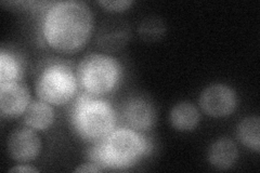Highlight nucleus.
Segmentation results:
<instances>
[{
    "instance_id": "1",
    "label": "nucleus",
    "mask_w": 260,
    "mask_h": 173,
    "mask_svg": "<svg viewBox=\"0 0 260 173\" xmlns=\"http://www.w3.org/2000/svg\"><path fill=\"white\" fill-rule=\"evenodd\" d=\"M89 7L80 2H62L48 10L43 25L47 44L55 50L73 53L80 50L92 32Z\"/></svg>"
},
{
    "instance_id": "2",
    "label": "nucleus",
    "mask_w": 260,
    "mask_h": 173,
    "mask_svg": "<svg viewBox=\"0 0 260 173\" xmlns=\"http://www.w3.org/2000/svg\"><path fill=\"white\" fill-rule=\"evenodd\" d=\"M148 151V142L138 132L130 129H119L103 139L90 152V158L102 170H125Z\"/></svg>"
},
{
    "instance_id": "3",
    "label": "nucleus",
    "mask_w": 260,
    "mask_h": 173,
    "mask_svg": "<svg viewBox=\"0 0 260 173\" xmlns=\"http://www.w3.org/2000/svg\"><path fill=\"white\" fill-rule=\"evenodd\" d=\"M73 125L78 134L87 141H99L108 136L115 127V113L102 100L81 95L73 112Z\"/></svg>"
},
{
    "instance_id": "4",
    "label": "nucleus",
    "mask_w": 260,
    "mask_h": 173,
    "mask_svg": "<svg viewBox=\"0 0 260 173\" xmlns=\"http://www.w3.org/2000/svg\"><path fill=\"white\" fill-rule=\"evenodd\" d=\"M77 76L80 86L88 94L102 95L115 88L120 76V65L114 57L90 54L81 60Z\"/></svg>"
},
{
    "instance_id": "5",
    "label": "nucleus",
    "mask_w": 260,
    "mask_h": 173,
    "mask_svg": "<svg viewBox=\"0 0 260 173\" xmlns=\"http://www.w3.org/2000/svg\"><path fill=\"white\" fill-rule=\"evenodd\" d=\"M77 91V79L67 65L54 63L39 75L36 92L40 100L60 106L68 103Z\"/></svg>"
},
{
    "instance_id": "6",
    "label": "nucleus",
    "mask_w": 260,
    "mask_h": 173,
    "mask_svg": "<svg viewBox=\"0 0 260 173\" xmlns=\"http://www.w3.org/2000/svg\"><path fill=\"white\" fill-rule=\"evenodd\" d=\"M201 109L211 117H225L231 115L238 105L237 94L222 84L210 85L200 96Z\"/></svg>"
},
{
    "instance_id": "7",
    "label": "nucleus",
    "mask_w": 260,
    "mask_h": 173,
    "mask_svg": "<svg viewBox=\"0 0 260 173\" xmlns=\"http://www.w3.org/2000/svg\"><path fill=\"white\" fill-rule=\"evenodd\" d=\"M8 153L18 162L35 160L42 150V142L35 131L28 128L14 130L8 139Z\"/></svg>"
},
{
    "instance_id": "8",
    "label": "nucleus",
    "mask_w": 260,
    "mask_h": 173,
    "mask_svg": "<svg viewBox=\"0 0 260 173\" xmlns=\"http://www.w3.org/2000/svg\"><path fill=\"white\" fill-rule=\"evenodd\" d=\"M30 95L27 86L22 81L0 86V111L5 117L21 116L29 106Z\"/></svg>"
},
{
    "instance_id": "9",
    "label": "nucleus",
    "mask_w": 260,
    "mask_h": 173,
    "mask_svg": "<svg viewBox=\"0 0 260 173\" xmlns=\"http://www.w3.org/2000/svg\"><path fill=\"white\" fill-rule=\"evenodd\" d=\"M124 116L128 125L135 130L146 131L155 122V111L143 98L130 100L125 106Z\"/></svg>"
},
{
    "instance_id": "10",
    "label": "nucleus",
    "mask_w": 260,
    "mask_h": 173,
    "mask_svg": "<svg viewBox=\"0 0 260 173\" xmlns=\"http://www.w3.org/2000/svg\"><path fill=\"white\" fill-rule=\"evenodd\" d=\"M239 151L237 145L229 139H220L210 146L208 160L213 167L219 170H226L237 162Z\"/></svg>"
},
{
    "instance_id": "11",
    "label": "nucleus",
    "mask_w": 260,
    "mask_h": 173,
    "mask_svg": "<svg viewBox=\"0 0 260 173\" xmlns=\"http://www.w3.org/2000/svg\"><path fill=\"white\" fill-rule=\"evenodd\" d=\"M129 38V29L127 25L120 22H113L109 25H103L98 43L99 46L108 51H116L123 48Z\"/></svg>"
},
{
    "instance_id": "12",
    "label": "nucleus",
    "mask_w": 260,
    "mask_h": 173,
    "mask_svg": "<svg viewBox=\"0 0 260 173\" xmlns=\"http://www.w3.org/2000/svg\"><path fill=\"white\" fill-rule=\"evenodd\" d=\"M200 118L199 110L190 102L178 103L169 115L170 123L179 131H192L198 127Z\"/></svg>"
},
{
    "instance_id": "13",
    "label": "nucleus",
    "mask_w": 260,
    "mask_h": 173,
    "mask_svg": "<svg viewBox=\"0 0 260 173\" xmlns=\"http://www.w3.org/2000/svg\"><path fill=\"white\" fill-rule=\"evenodd\" d=\"M54 120V111L52 107L44 101H36L29 104L24 113V121L34 130H46Z\"/></svg>"
},
{
    "instance_id": "14",
    "label": "nucleus",
    "mask_w": 260,
    "mask_h": 173,
    "mask_svg": "<svg viewBox=\"0 0 260 173\" xmlns=\"http://www.w3.org/2000/svg\"><path fill=\"white\" fill-rule=\"evenodd\" d=\"M238 137L242 144L250 150L260 151V119L258 116H250L243 119L238 126Z\"/></svg>"
},
{
    "instance_id": "15",
    "label": "nucleus",
    "mask_w": 260,
    "mask_h": 173,
    "mask_svg": "<svg viewBox=\"0 0 260 173\" xmlns=\"http://www.w3.org/2000/svg\"><path fill=\"white\" fill-rule=\"evenodd\" d=\"M23 67L16 56L10 52L2 50L0 52V86L21 81Z\"/></svg>"
},
{
    "instance_id": "16",
    "label": "nucleus",
    "mask_w": 260,
    "mask_h": 173,
    "mask_svg": "<svg viewBox=\"0 0 260 173\" xmlns=\"http://www.w3.org/2000/svg\"><path fill=\"white\" fill-rule=\"evenodd\" d=\"M138 32L146 43H155L165 36L166 25L160 18L149 16L139 24Z\"/></svg>"
},
{
    "instance_id": "17",
    "label": "nucleus",
    "mask_w": 260,
    "mask_h": 173,
    "mask_svg": "<svg viewBox=\"0 0 260 173\" xmlns=\"http://www.w3.org/2000/svg\"><path fill=\"white\" fill-rule=\"evenodd\" d=\"M98 4L108 11L121 12L127 10L133 5V2H130V0H115V2H112V0H100V2H98Z\"/></svg>"
},
{
    "instance_id": "18",
    "label": "nucleus",
    "mask_w": 260,
    "mask_h": 173,
    "mask_svg": "<svg viewBox=\"0 0 260 173\" xmlns=\"http://www.w3.org/2000/svg\"><path fill=\"white\" fill-rule=\"evenodd\" d=\"M103 170L95 166L94 163L91 164H83V166H80L79 168L75 169V172H102Z\"/></svg>"
},
{
    "instance_id": "19",
    "label": "nucleus",
    "mask_w": 260,
    "mask_h": 173,
    "mask_svg": "<svg viewBox=\"0 0 260 173\" xmlns=\"http://www.w3.org/2000/svg\"><path fill=\"white\" fill-rule=\"evenodd\" d=\"M10 172H39V170H37L35 168L26 167V166H18V167L12 168L10 170Z\"/></svg>"
}]
</instances>
